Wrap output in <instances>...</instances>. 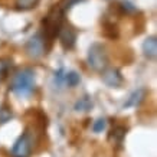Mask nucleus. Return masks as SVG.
<instances>
[{
	"instance_id": "nucleus-15",
	"label": "nucleus",
	"mask_w": 157,
	"mask_h": 157,
	"mask_svg": "<svg viewBox=\"0 0 157 157\" xmlns=\"http://www.w3.org/2000/svg\"><path fill=\"white\" fill-rule=\"evenodd\" d=\"M79 2H82V0H62V3L59 7H61L62 10H68V9H71L74 5L79 3Z\"/></svg>"
},
{
	"instance_id": "nucleus-10",
	"label": "nucleus",
	"mask_w": 157,
	"mask_h": 157,
	"mask_svg": "<svg viewBox=\"0 0 157 157\" xmlns=\"http://www.w3.org/2000/svg\"><path fill=\"white\" fill-rule=\"evenodd\" d=\"M92 108V100L90 97H82L76 101L75 104V109L76 111H90Z\"/></svg>"
},
{
	"instance_id": "nucleus-9",
	"label": "nucleus",
	"mask_w": 157,
	"mask_h": 157,
	"mask_svg": "<svg viewBox=\"0 0 157 157\" xmlns=\"http://www.w3.org/2000/svg\"><path fill=\"white\" fill-rule=\"evenodd\" d=\"M144 97H146V90L140 88V90L134 91L133 94L130 95V98L127 100V102L124 104V107H127V108H130V107H137V105H140V102L144 100Z\"/></svg>"
},
{
	"instance_id": "nucleus-5",
	"label": "nucleus",
	"mask_w": 157,
	"mask_h": 157,
	"mask_svg": "<svg viewBox=\"0 0 157 157\" xmlns=\"http://www.w3.org/2000/svg\"><path fill=\"white\" fill-rule=\"evenodd\" d=\"M26 55L32 59H38L45 53V40L40 35H35L28 40L26 46H25Z\"/></svg>"
},
{
	"instance_id": "nucleus-8",
	"label": "nucleus",
	"mask_w": 157,
	"mask_h": 157,
	"mask_svg": "<svg viewBox=\"0 0 157 157\" xmlns=\"http://www.w3.org/2000/svg\"><path fill=\"white\" fill-rule=\"evenodd\" d=\"M143 53L148 59H156L157 56V39L156 36H150L143 42Z\"/></svg>"
},
{
	"instance_id": "nucleus-7",
	"label": "nucleus",
	"mask_w": 157,
	"mask_h": 157,
	"mask_svg": "<svg viewBox=\"0 0 157 157\" xmlns=\"http://www.w3.org/2000/svg\"><path fill=\"white\" fill-rule=\"evenodd\" d=\"M59 40H61V45L63 46V49H72L74 45H75L76 40V32L71 26H65V28H61L59 30Z\"/></svg>"
},
{
	"instance_id": "nucleus-4",
	"label": "nucleus",
	"mask_w": 157,
	"mask_h": 157,
	"mask_svg": "<svg viewBox=\"0 0 157 157\" xmlns=\"http://www.w3.org/2000/svg\"><path fill=\"white\" fill-rule=\"evenodd\" d=\"M30 150H32V136H30V133L26 130V131L17 138V141L14 143L12 153H13V157H29Z\"/></svg>"
},
{
	"instance_id": "nucleus-14",
	"label": "nucleus",
	"mask_w": 157,
	"mask_h": 157,
	"mask_svg": "<svg viewBox=\"0 0 157 157\" xmlns=\"http://www.w3.org/2000/svg\"><path fill=\"white\" fill-rule=\"evenodd\" d=\"M105 127H107V121H105L104 118H100L94 123L92 130H94V133H101L102 130H105Z\"/></svg>"
},
{
	"instance_id": "nucleus-11",
	"label": "nucleus",
	"mask_w": 157,
	"mask_h": 157,
	"mask_svg": "<svg viewBox=\"0 0 157 157\" xmlns=\"http://www.w3.org/2000/svg\"><path fill=\"white\" fill-rule=\"evenodd\" d=\"M40 0H16V7L19 10H30L39 5Z\"/></svg>"
},
{
	"instance_id": "nucleus-12",
	"label": "nucleus",
	"mask_w": 157,
	"mask_h": 157,
	"mask_svg": "<svg viewBox=\"0 0 157 157\" xmlns=\"http://www.w3.org/2000/svg\"><path fill=\"white\" fill-rule=\"evenodd\" d=\"M65 81H67V84L69 86H75L76 84H79V75L74 71L68 72L67 75H65Z\"/></svg>"
},
{
	"instance_id": "nucleus-3",
	"label": "nucleus",
	"mask_w": 157,
	"mask_h": 157,
	"mask_svg": "<svg viewBox=\"0 0 157 157\" xmlns=\"http://www.w3.org/2000/svg\"><path fill=\"white\" fill-rule=\"evenodd\" d=\"M62 13H63V10H62L59 6H56L55 9L51 10V13L43 20L45 36L48 39L56 38V35L59 33V30H61V28H62Z\"/></svg>"
},
{
	"instance_id": "nucleus-16",
	"label": "nucleus",
	"mask_w": 157,
	"mask_h": 157,
	"mask_svg": "<svg viewBox=\"0 0 157 157\" xmlns=\"http://www.w3.org/2000/svg\"><path fill=\"white\" fill-rule=\"evenodd\" d=\"M120 7H121L125 13H134V12H136V7H134L130 2H121V3H120Z\"/></svg>"
},
{
	"instance_id": "nucleus-6",
	"label": "nucleus",
	"mask_w": 157,
	"mask_h": 157,
	"mask_svg": "<svg viewBox=\"0 0 157 157\" xmlns=\"http://www.w3.org/2000/svg\"><path fill=\"white\" fill-rule=\"evenodd\" d=\"M101 78L105 85H108L109 88H118L123 85V75L117 68H105L104 71L101 72Z\"/></svg>"
},
{
	"instance_id": "nucleus-13",
	"label": "nucleus",
	"mask_w": 157,
	"mask_h": 157,
	"mask_svg": "<svg viewBox=\"0 0 157 157\" xmlns=\"http://www.w3.org/2000/svg\"><path fill=\"white\" fill-rule=\"evenodd\" d=\"M124 136H125V128L124 127H115L111 131V137H114V140H117L118 143L124 138Z\"/></svg>"
},
{
	"instance_id": "nucleus-1",
	"label": "nucleus",
	"mask_w": 157,
	"mask_h": 157,
	"mask_svg": "<svg viewBox=\"0 0 157 157\" xmlns=\"http://www.w3.org/2000/svg\"><path fill=\"white\" fill-rule=\"evenodd\" d=\"M35 88V74L32 69H22L12 79L10 90L17 95H29Z\"/></svg>"
},
{
	"instance_id": "nucleus-2",
	"label": "nucleus",
	"mask_w": 157,
	"mask_h": 157,
	"mask_svg": "<svg viewBox=\"0 0 157 157\" xmlns=\"http://www.w3.org/2000/svg\"><path fill=\"white\" fill-rule=\"evenodd\" d=\"M86 61H88L91 69L97 72H102L108 65V55H107L105 48L101 43H92L88 49Z\"/></svg>"
}]
</instances>
